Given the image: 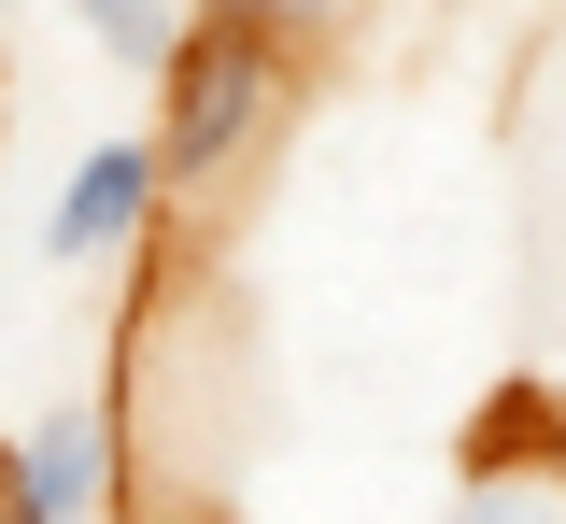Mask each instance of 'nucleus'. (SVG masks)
I'll return each mask as SVG.
<instances>
[{
  "label": "nucleus",
  "instance_id": "obj_1",
  "mask_svg": "<svg viewBox=\"0 0 566 524\" xmlns=\"http://www.w3.org/2000/svg\"><path fill=\"white\" fill-rule=\"evenodd\" d=\"M270 128H283V57L241 43V29H212V14H185L170 57H156V128H142L156 170H170V199L185 185H227Z\"/></svg>",
  "mask_w": 566,
  "mask_h": 524
},
{
  "label": "nucleus",
  "instance_id": "obj_2",
  "mask_svg": "<svg viewBox=\"0 0 566 524\" xmlns=\"http://www.w3.org/2000/svg\"><path fill=\"white\" fill-rule=\"evenodd\" d=\"M114 482H128V440L99 397H43L0 440V524H114Z\"/></svg>",
  "mask_w": 566,
  "mask_h": 524
},
{
  "label": "nucleus",
  "instance_id": "obj_3",
  "mask_svg": "<svg viewBox=\"0 0 566 524\" xmlns=\"http://www.w3.org/2000/svg\"><path fill=\"white\" fill-rule=\"evenodd\" d=\"M156 213H170V170H156L142 128H114V143H85V156L57 170V199H43V255H57V270H99V255H128Z\"/></svg>",
  "mask_w": 566,
  "mask_h": 524
},
{
  "label": "nucleus",
  "instance_id": "obj_4",
  "mask_svg": "<svg viewBox=\"0 0 566 524\" xmlns=\"http://www.w3.org/2000/svg\"><path fill=\"white\" fill-rule=\"evenodd\" d=\"M199 14H212V29H241V43H270L283 72H297V57H326V43H340L368 0H199Z\"/></svg>",
  "mask_w": 566,
  "mask_h": 524
},
{
  "label": "nucleus",
  "instance_id": "obj_5",
  "mask_svg": "<svg viewBox=\"0 0 566 524\" xmlns=\"http://www.w3.org/2000/svg\"><path fill=\"white\" fill-rule=\"evenodd\" d=\"M439 524H566V468H468Z\"/></svg>",
  "mask_w": 566,
  "mask_h": 524
},
{
  "label": "nucleus",
  "instance_id": "obj_6",
  "mask_svg": "<svg viewBox=\"0 0 566 524\" xmlns=\"http://www.w3.org/2000/svg\"><path fill=\"white\" fill-rule=\"evenodd\" d=\"M57 14L85 29V43H114L128 72H156V57H170V0H57Z\"/></svg>",
  "mask_w": 566,
  "mask_h": 524
}]
</instances>
